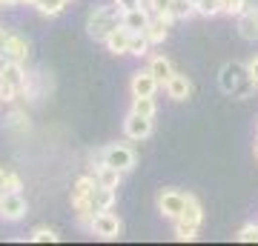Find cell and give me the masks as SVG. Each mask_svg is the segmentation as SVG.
Segmentation results:
<instances>
[{
	"label": "cell",
	"mask_w": 258,
	"mask_h": 246,
	"mask_svg": "<svg viewBox=\"0 0 258 246\" xmlns=\"http://www.w3.org/2000/svg\"><path fill=\"white\" fill-rule=\"evenodd\" d=\"M89 203H92V209L95 212H106L115 206V189H109V186H95L92 195H89Z\"/></svg>",
	"instance_id": "cell-15"
},
{
	"label": "cell",
	"mask_w": 258,
	"mask_h": 246,
	"mask_svg": "<svg viewBox=\"0 0 258 246\" xmlns=\"http://www.w3.org/2000/svg\"><path fill=\"white\" fill-rule=\"evenodd\" d=\"M129 89H132V98H155V92L161 89V80H158L149 69H144V72L132 74Z\"/></svg>",
	"instance_id": "cell-8"
},
{
	"label": "cell",
	"mask_w": 258,
	"mask_h": 246,
	"mask_svg": "<svg viewBox=\"0 0 258 246\" xmlns=\"http://www.w3.org/2000/svg\"><path fill=\"white\" fill-rule=\"evenodd\" d=\"M3 195H6V192H3V189H0V201H3Z\"/></svg>",
	"instance_id": "cell-39"
},
{
	"label": "cell",
	"mask_w": 258,
	"mask_h": 246,
	"mask_svg": "<svg viewBox=\"0 0 258 246\" xmlns=\"http://www.w3.org/2000/svg\"><path fill=\"white\" fill-rule=\"evenodd\" d=\"M147 69L155 74L158 80H161V86H164V83L172 77V74H175V69H172V60H169L166 55H152V57H149V66H147Z\"/></svg>",
	"instance_id": "cell-16"
},
{
	"label": "cell",
	"mask_w": 258,
	"mask_h": 246,
	"mask_svg": "<svg viewBox=\"0 0 258 246\" xmlns=\"http://www.w3.org/2000/svg\"><path fill=\"white\" fill-rule=\"evenodd\" d=\"M172 223H175L178 240H195L198 237V229L204 223V209H201V203H198V198H189L186 209L181 212V218H175Z\"/></svg>",
	"instance_id": "cell-3"
},
{
	"label": "cell",
	"mask_w": 258,
	"mask_h": 246,
	"mask_svg": "<svg viewBox=\"0 0 258 246\" xmlns=\"http://www.w3.org/2000/svg\"><path fill=\"white\" fill-rule=\"evenodd\" d=\"M20 186H23V183H20L18 175L0 166V189H3V192H20Z\"/></svg>",
	"instance_id": "cell-27"
},
{
	"label": "cell",
	"mask_w": 258,
	"mask_h": 246,
	"mask_svg": "<svg viewBox=\"0 0 258 246\" xmlns=\"http://www.w3.org/2000/svg\"><path fill=\"white\" fill-rule=\"evenodd\" d=\"M29 240H32V243H57L60 235H57L55 229H49V226H35L32 235H29Z\"/></svg>",
	"instance_id": "cell-23"
},
{
	"label": "cell",
	"mask_w": 258,
	"mask_h": 246,
	"mask_svg": "<svg viewBox=\"0 0 258 246\" xmlns=\"http://www.w3.org/2000/svg\"><path fill=\"white\" fill-rule=\"evenodd\" d=\"M192 3H198V0H192Z\"/></svg>",
	"instance_id": "cell-42"
},
{
	"label": "cell",
	"mask_w": 258,
	"mask_h": 246,
	"mask_svg": "<svg viewBox=\"0 0 258 246\" xmlns=\"http://www.w3.org/2000/svg\"><path fill=\"white\" fill-rule=\"evenodd\" d=\"M101 157L103 163L115 166L120 172H129V169H135V152L123 143H109L106 149H101Z\"/></svg>",
	"instance_id": "cell-6"
},
{
	"label": "cell",
	"mask_w": 258,
	"mask_h": 246,
	"mask_svg": "<svg viewBox=\"0 0 258 246\" xmlns=\"http://www.w3.org/2000/svg\"><path fill=\"white\" fill-rule=\"evenodd\" d=\"M149 20H152V12L147 9V6H138V9H129V12H123V26L135 35V32H147V26H149Z\"/></svg>",
	"instance_id": "cell-12"
},
{
	"label": "cell",
	"mask_w": 258,
	"mask_h": 246,
	"mask_svg": "<svg viewBox=\"0 0 258 246\" xmlns=\"http://www.w3.org/2000/svg\"><path fill=\"white\" fill-rule=\"evenodd\" d=\"M144 35L149 37V43H152V46L164 43L166 37H169V23H164L161 18H155V15H152V20H149V26H147V32H144Z\"/></svg>",
	"instance_id": "cell-19"
},
{
	"label": "cell",
	"mask_w": 258,
	"mask_h": 246,
	"mask_svg": "<svg viewBox=\"0 0 258 246\" xmlns=\"http://www.w3.org/2000/svg\"><path fill=\"white\" fill-rule=\"evenodd\" d=\"M147 9L152 15H166V12L172 9V0H147Z\"/></svg>",
	"instance_id": "cell-32"
},
{
	"label": "cell",
	"mask_w": 258,
	"mask_h": 246,
	"mask_svg": "<svg viewBox=\"0 0 258 246\" xmlns=\"http://www.w3.org/2000/svg\"><path fill=\"white\" fill-rule=\"evenodd\" d=\"M6 37H9V32H6V29H0V52H3V43H6Z\"/></svg>",
	"instance_id": "cell-36"
},
{
	"label": "cell",
	"mask_w": 258,
	"mask_h": 246,
	"mask_svg": "<svg viewBox=\"0 0 258 246\" xmlns=\"http://www.w3.org/2000/svg\"><path fill=\"white\" fill-rule=\"evenodd\" d=\"M18 95H20V92L15 89L12 83L0 80V101H3V103H12V101H18Z\"/></svg>",
	"instance_id": "cell-31"
},
{
	"label": "cell",
	"mask_w": 258,
	"mask_h": 246,
	"mask_svg": "<svg viewBox=\"0 0 258 246\" xmlns=\"http://www.w3.org/2000/svg\"><path fill=\"white\" fill-rule=\"evenodd\" d=\"M247 69H249V77H252V83L258 86V55H255V57H252V60L247 63Z\"/></svg>",
	"instance_id": "cell-34"
},
{
	"label": "cell",
	"mask_w": 258,
	"mask_h": 246,
	"mask_svg": "<svg viewBox=\"0 0 258 246\" xmlns=\"http://www.w3.org/2000/svg\"><path fill=\"white\" fill-rule=\"evenodd\" d=\"M6 66H9V57L0 52V77H3V72H6Z\"/></svg>",
	"instance_id": "cell-35"
},
{
	"label": "cell",
	"mask_w": 258,
	"mask_h": 246,
	"mask_svg": "<svg viewBox=\"0 0 258 246\" xmlns=\"http://www.w3.org/2000/svg\"><path fill=\"white\" fill-rule=\"evenodd\" d=\"M115 3H118L120 12H129V9H138V6H144L141 0H115Z\"/></svg>",
	"instance_id": "cell-33"
},
{
	"label": "cell",
	"mask_w": 258,
	"mask_h": 246,
	"mask_svg": "<svg viewBox=\"0 0 258 246\" xmlns=\"http://www.w3.org/2000/svg\"><path fill=\"white\" fill-rule=\"evenodd\" d=\"M37 0H18V6H35Z\"/></svg>",
	"instance_id": "cell-37"
},
{
	"label": "cell",
	"mask_w": 258,
	"mask_h": 246,
	"mask_svg": "<svg viewBox=\"0 0 258 246\" xmlns=\"http://www.w3.org/2000/svg\"><path fill=\"white\" fill-rule=\"evenodd\" d=\"M195 15H201V18H215V15H221V0H198V3H195Z\"/></svg>",
	"instance_id": "cell-26"
},
{
	"label": "cell",
	"mask_w": 258,
	"mask_h": 246,
	"mask_svg": "<svg viewBox=\"0 0 258 246\" xmlns=\"http://www.w3.org/2000/svg\"><path fill=\"white\" fill-rule=\"evenodd\" d=\"M95 186H98V178H89V175L78 178V181L72 183V201H86V198L92 195Z\"/></svg>",
	"instance_id": "cell-20"
},
{
	"label": "cell",
	"mask_w": 258,
	"mask_h": 246,
	"mask_svg": "<svg viewBox=\"0 0 258 246\" xmlns=\"http://www.w3.org/2000/svg\"><path fill=\"white\" fill-rule=\"evenodd\" d=\"M238 243H258V223H247V226L238 229V235H235Z\"/></svg>",
	"instance_id": "cell-30"
},
{
	"label": "cell",
	"mask_w": 258,
	"mask_h": 246,
	"mask_svg": "<svg viewBox=\"0 0 258 246\" xmlns=\"http://www.w3.org/2000/svg\"><path fill=\"white\" fill-rule=\"evenodd\" d=\"M238 35L249 43L258 40V6H247V9L238 15Z\"/></svg>",
	"instance_id": "cell-10"
},
{
	"label": "cell",
	"mask_w": 258,
	"mask_h": 246,
	"mask_svg": "<svg viewBox=\"0 0 258 246\" xmlns=\"http://www.w3.org/2000/svg\"><path fill=\"white\" fill-rule=\"evenodd\" d=\"M129 112H138V115H144V118H155V98H132V109Z\"/></svg>",
	"instance_id": "cell-24"
},
{
	"label": "cell",
	"mask_w": 258,
	"mask_h": 246,
	"mask_svg": "<svg viewBox=\"0 0 258 246\" xmlns=\"http://www.w3.org/2000/svg\"><path fill=\"white\" fill-rule=\"evenodd\" d=\"M3 3H6V6H12V3H18V0H3Z\"/></svg>",
	"instance_id": "cell-38"
},
{
	"label": "cell",
	"mask_w": 258,
	"mask_h": 246,
	"mask_svg": "<svg viewBox=\"0 0 258 246\" xmlns=\"http://www.w3.org/2000/svg\"><path fill=\"white\" fill-rule=\"evenodd\" d=\"M169 15L175 20H186L195 15V3L192 0H172V9H169Z\"/></svg>",
	"instance_id": "cell-25"
},
{
	"label": "cell",
	"mask_w": 258,
	"mask_h": 246,
	"mask_svg": "<svg viewBox=\"0 0 258 246\" xmlns=\"http://www.w3.org/2000/svg\"><path fill=\"white\" fill-rule=\"evenodd\" d=\"M3 55L9 57V60H18V63H26L29 57V40L20 35H9L6 37V43H3Z\"/></svg>",
	"instance_id": "cell-13"
},
{
	"label": "cell",
	"mask_w": 258,
	"mask_h": 246,
	"mask_svg": "<svg viewBox=\"0 0 258 246\" xmlns=\"http://www.w3.org/2000/svg\"><path fill=\"white\" fill-rule=\"evenodd\" d=\"M26 77H29V72L23 69V63H18V60H9V66H6V72H3V77L0 80H6V83H12L15 89L23 95V86H26Z\"/></svg>",
	"instance_id": "cell-17"
},
{
	"label": "cell",
	"mask_w": 258,
	"mask_h": 246,
	"mask_svg": "<svg viewBox=\"0 0 258 246\" xmlns=\"http://www.w3.org/2000/svg\"><path fill=\"white\" fill-rule=\"evenodd\" d=\"M218 89L227 95V98H235V101H247L252 98V92L258 89L252 77H249L247 63H238V60H227V63L218 69Z\"/></svg>",
	"instance_id": "cell-1"
},
{
	"label": "cell",
	"mask_w": 258,
	"mask_h": 246,
	"mask_svg": "<svg viewBox=\"0 0 258 246\" xmlns=\"http://www.w3.org/2000/svg\"><path fill=\"white\" fill-rule=\"evenodd\" d=\"M66 3H69V0H37L35 9L40 12L43 18H57V15L66 9Z\"/></svg>",
	"instance_id": "cell-21"
},
{
	"label": "cell",
	"mask_w": 258,
	"mask_h": 246,
	"mask_svg": "<svg viewBox=\"0 0 258 246\" xmlns=\"http://www.w3.org/2000/svg\"><path fill=\"white\" fill-rule=\"evenodd\" d=\"M189 198H192V195H186V192H181V189H164L158 195V212H161L164 218L175 220V218H181V212L186 209Z\"/></svg>",
	"instance_id": "cell-4"
},
{
	"label": "cell",
	"mask_w": 258,
	"mask_h": 246,
	"mask_svg": "<svg viewBox=\"0 0 258 246\" xmlns=\"http://www.w3.org/2000/svg\"><path fill=\"white\" fill-rule=\"evenodd\" d=\"M26 212H29V203L20 192H6L3 195V201H0V218L3 220H12L15 223V220L26 218Z\"/></svg>",
	"instance_id": "cell-7"
},
{
	"label": "cell",
	"mask_w": 258,
	"mask_h": 246,
	"mask_svg": "<svg viewBox=\"0 0 258 246\" xmlns=\"http://www.w3.org/2000/svg\"><path fill=\"white\" fill-rule=\"evenodd\" d=\"M120 20H123V12L118 9V3L115 6H95L89 12V18H86V32L92 40H106V37L120 26Z\"/></svg>",
	"instance_id": "cell-2"
},
{
	"label": "cell",
	"mask_w": 258,
	"mask_h": 246,
	"mask_svg": "<svg viewBox=\"0 0 258 246\" xmlns=\"http://www.w3.org/2000/svg\"><path fill=\"white\" fill-rule=\"evenodd\" d=\"M0 103H3V101H0Z\"/></svg>",
	"instance_id": "cell-43"
},
{
	"label": "cell",
	"mask_w": 258,
	"mask_h": 246,
	"mask_svg": "<svg viewBox=\"0 0 258 246\" xmlns=\"http://www.w3.org/2000/svg\"><path fill=\"white\" fill-rule=\"evenodd\" d=\"M0 6H6V3H3V0H0Z\"/></svg>",
	"instance_id": "cell-41"
},
{
	"label": "cell",
	"mask_w": 258,
	"mask_h": 246,
	"mask_svg": "<svg viewBox=\"0 0 258 246\" xmlns=\"http://www.w3.org/2000/svg\"><path fill=\"white\" fill-rule=\"evenodd\" d=\"M95 178H98V183H101V186L118 189L123 172H120V169H115V166H109V163H103V166H98V169H95Z\"/></svg>",
	"instance_id": "cell-18"
},
{
	"label": "cell",
	"mask_w": 258,
	"mask_h": 246,
	"mask_svg": "<svg viewBox=\"0 0 258 246\" xmlns=\"http://www.w3.org/2000/svg\"><path fill=\"white\" fill-rule=\"evenodd\" d=\"M123 135L129 140H147L152 135V118H144L138 112H129L123 118Z\"/></svg>",
	"instance_id": "cell-9"
},
{
	"label": "cell",
	"mask_w": 258,
	"mask_h": 246,
	"mask_svg": "<svg viewBox=\"0 0 258 246\" xmlns=\"http://www.w3.org/2000/svg\"><path fill=\"white\" fill-rule=\"evenodd\" d=\"M247 0H221V15H230V18H238L241 12L247 9Z\"/></svg>",
	"instance_id": "cell-29"
},
{
	"label": "cell",
	"mask_w": 258,
	"mask_h": 246,
	"mask_svg": "<svg viewBox=\"0 0 258 246\" xmlns=\"http://www.w3.org/2000/svg\"><path fill=\"white\" fill-rule=\"evenodd\" d=\"M6 126H9L12 132H29V118H26V112H12L9 118H6Z\"/></svg>",
	"instance_id": "cell-28"
},
{
	"label": "cell",
	"mask_w": 258,
	"mask_h": 246,
	"mask_svg": "<svg viewBox=\"0 0 258 246\" xmlns=\"http://www.w3.org/2000/svg\"><path fill=\"white\" fill-rule=\"evenodd\" d=\"M164 89H166V95H169L172 101H178V103H181V101H186V98L192 95V80H189L186 74L175 72L172 77H169V80L164 83Z\"/></svg>",
	"instance_id": "cell-11"
},
{
	"label": "cell",
	"mask_w": 258,
	"mask_h": 246,
	"mask_svg": "<svg viewBox=\"0 0 258 246\" xmlns=\"http://www.w3.org/2000/svg\"><path fill=\"white\" fill-rule=\"evenodd\" d=\"M89 232L98 237H103V240H118L120 232H123V223H120V218L115 215V212H98L92 218V223H89Z\"/></svg>",
	"instance_id": "cell-5"
},
{
	"label": "cell",
	"mask_w": 258,
	"mask_h": 246,
	"mask_svg": "<svg viewBox=\"0 0 258 246\" xmlns=\"http://www.w3.org/2000/svg\"><path fill=\"white\" fill-rule=\"evenodd\" d=\"M255 157H258V143H255Z\"/></svg>",
	"instance_id": "cell-40"
},
{
	"label": "cell",
	"mask_w": 258,
	"mask_h": 246,
	"mask_svg": "<svg viewBox=\"0 0 258 246\" xmlns=\"http://www.w3.org/2000/svg\"><path fill=\"white\" fill-rule=\"evenodd\" d=\"M149 37L144 35V32H135L132 35V40H129V55H135V57H144V55H149Z\"/></svg>",
	"instance_id": "cell-22"
},
{
	"label": "cell",
	"mask_w": 258,
	"mask_h": 246,
	"mask_svg": "<svg viewBox=\"0 0 258 246\" xmlns=\"http://www.w3.org/2000/svg\"><path fill=\"white\" fill-rule=\"evenodd\" d=\"M129 40H132V32L120 23V26L115 29L103 43H106V49H109L112 55H129Z\"/></svg>",
	"instance_id": "cell-14"
}]
</instances>
